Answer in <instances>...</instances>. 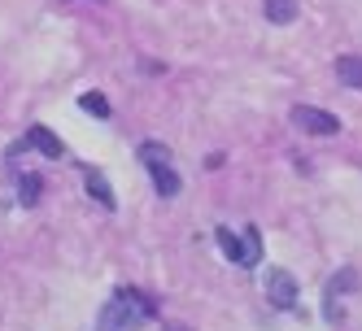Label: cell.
I'll return each mask as SVG.
<instances>
[{
	"label": "cell",
	"instance_id": "obj_1",
	"mask_svg": "<svg viewBox=\"0 0 362 331\" xmlns=\"http://www.w3.org/2000/svg\"><path fill=\"white\" fill-rule=\"evenodd\" d=\"M153 314H158V305H153L148 296L122 288V292H114L105 318H100V331H127V327H136V323H144V318H153Z\"/></svg>",
	"mask_w": 362,
	"mask_h": 331
},
{
	"label": "cell",
	"instance_id": "obj_2",
	"mask_svg": "<svg viewBox=\"0 0 362 331\" xmlns=\"http://www.w3.org/2000/svg\"><path fill=\"white\" fill-rule=\"evenodd\" d=\"M288 122L305 136H336L341 131V118L327 114V109H315V105H293L288 109Z\"/></svg>",
	"mask_w": 362,
	"mask_h": 331
},
{
	"label": "cell",
	"instance_id": "obj_3",
	"mask_svg": "<svg viewBox=\"0 0 362 331\" xmlns=\"http://www.w3.org/2000/svg\"><path fill=\"white\" fill-rule=\"evenodd\" d=\"M297 279H293V270H271L267 275V301L275 305V310H293L297 305Z\"/></svg>",
	"mask_w": 362,
	"mask_h": 331
},
{
	"label": "cell",
	"instance_id": "obj_4",
	"mask_svg": "<svg viewBox=\"0 0 362 331\" xmlns=\"http://www.w3.org/2000/svg\"><path fill=\"white\" fill-rule=\"evenodd\" d=\"M83 188H88V196L96 200V205H105V210H114V205H118V196H114L110 179H105V174H100L96 166H83Z\"/></svg>",
	"mask_w": 362,
	"mask_h": 331
},
{
	"label": "cell",
	"instance_id": "obj_5",
	"mask_svg": "<svg viewBox=\"0 0 362 331\" xmlns=\"http://www.w3.org/2000/svg\"><path fill=\"white\" fill-rule=\"evenodd\" d=\"M358 288H362V275L354 266H341V270L327 279V288H323V305L336 301V296H345V292H358Z\"/></svg>",
	"mask_w": 362,
	"mask_h": 331
},
{
	"label": "cell",
	"instance_id": "obj_6",
	"mask_svg": "<svg viewBox=\"0 0 362 331\" xmlns=\"http://www.w3.org/2000/svg\"><path fill=\"white\" fill-rule=\"evenodd\" d=\"M148 174H153V188H158V196L162 200H170V196H179V174H175V166L170 162H162V166H148Z\"/></svg>",
	"mask_w": 362,
	"mask_h": 331
},
{
	"label": "cell",
	"instance_id": "obj_7",
	"mask_svg": "<svg viewBox=\"0 0 362 331\" xmlns=\"http://www.w3.org/2000/svg\"><path fill=\"white\" fill-rule=\"evenodd\" d=\"M27 144H31L35 152H44V157H62V152H66V144L48 131V126H31V131H27Z\"/></svg>",
	"mask_w": 362,
	"mask_h": 331
},
{
	"label": "cell",
	"instance_id": "obj_8",
	"mask_svg": "<svg viewBox=\"0 0 362 331\" xmlns=\"http://www.w3.org/2000/svg\"><path fill=\"white\" fill-rule=\"evenodd\" d=\"M262 13L271 27H293L297 22V0H262Z\"/></svg>",
	"mask_w": 362,
	"mask_h": 331
},
{
	"label": "cell",
	"instance_id": "obj_9",
	"mask_svg": "<svg viewBox=\"0 0 362 331\" xmlns=\"http://www.w3.org/2000/svg\"><path fill=\"white\" fill-rule=\"evenodd\" d=\"M336 79H341L345 88H354V92H362V57L358 53L336 57Z\"/></svg>",
	"mask_w": 362,
	"mask_h": 331
},
{
	"label": "cell",
	"instance_id": "obj_10",
	"mask_svg": "<svg viewBox=\"0 0 362 331\" xmlns=\"http://www.w3.org/2000/svg\"><path fill=\"white\" fill-rule=\"evenodd\" d=\"M214 240H218V248L227 253L231 262H236V266H245V244H240V236H236V231H227V227H218V231H214Z\"/></svg>",
	"mask_w": 362,
	"mask_h": 331
},
{
	"label": "cell",
	"instance_id": "obj_11",
	"mask_svg": "<svg viewBox=\"0 0 362 331\" xmlns=\"http://www.w3.org/2000/svg\"><path fill=\"white\" fill-rule=\"evenodd\" d=\"M79 109L105 122V118H110V100H105V92H83V96H79Z\"/></svg>",
	"mask_w": 362,
	"mask_h": 331
},
{
	"label": "cell",
	"instance_id": "obj_12",
	"mask_svg": "<svg viewBox=\"0 0 362 331\" xmlns=\"http://www.w3.org/2000/svg\"><path fill=\"white\" fill-rule=\"evenodd\" d=\"M40 192H44L40 174H22V183H18V200H22V205H40Z\"/></svg>",
	"mask_w": 362,
	"mask_h": 331
},
{
	"label": "cell",
	"instance_id": "obj_13",
	"mask_svg": "<svg viewBox=\"0 0 362 331\" xmlns=\"http://www.w3.org/2000/svg\"><path fill=\"white\" fill-rule=\"evenodd\" d=\"M140 162H144V166H162V162H170V148L148 140V144H140Z\"/></svg>",
	"mask_w": 362,
	"mask_h": 331
},
{
	"label": "cell",
	"instance_id": "obj_14",
	"mask_svg": "<svg viewBox=\"0 0 362 331\" xmlns=\"http://www.w3.org/2000/svg\"><path fill=\"white\" fill-rule=\"evenodd\" d=\"M257 258H262V240H257V227H249L245 231V266H257Z\"/></svg>",
	"mask_w": 362,
	"mask_h": 331
},
{
	"label": "cell",
	"instance_id": "obj_15",
	"mask_svg": "<svg viewBox=\"0 0 362 331\" xmlns=\"http://www.w3.org/2000/svg\"><path fill=\"white\" fill-rule=\"evenodd\" d=\"M166 331H192V327H184V323H166Z\"/></svg>",
	"mask_w": 362,
	"mask_h": 331
}]
</instances>
